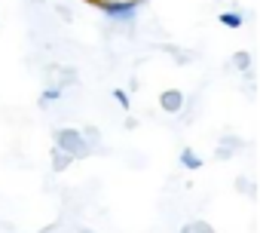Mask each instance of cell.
<instances>
[{"label":"cell","instance_id":"obj_1","mask_svg":"<svg viewBox=\"0 0 260 233\" xmlns=\"http://www.w3.org/2000/svg\"><path fill=\"white\" fill-rule=\"evenodd\" d=\"M55 151H61V154H68L74 163L77 160H86V157H92V148L83 141V135H80V129H74V126H64V129H55Z\"/></svg>","mask_w":260,"mask_h":233},{"label":"cell","instance_id":"obj_2","mask_svg":"<svg viewBox=\"0 0 260 233\" xmlns=\"http://www.w3.org/2000/svg\"><path fill=\"white\" fill-rule=\"evenodd\" d=\"M101 13L110 19V22H125V25H132L135 16H138V7H141V0H101Z\"/></svg>","mask_w":260,"mask_h":233},{"label":"cell","instance_id":"obj_3","mask_svg":"<svg viewBox=\"0 0 260 233\" xmlns=\"http://www.w3.org/2000/svg\"><path fill=\"white\" fill-rule=\"evenodd\" d=\"M159 107H162L166 113H181V110H184V92H181V89H166V92L159 95Z\"/></svg>","mask_w":260,"mask_h":233},{"label":"cell","instance_id":"obj_4","mask_svg":"<svg viewBox=\"0 0 260 233\" xmlns=\"http://www.w3.org/2000/svg\"><path fill=\"white\" fill-rule=\"evenodd\" d=\"M239 148H242V138H239V135H223V141H220V148L214 151V157H217V160H230Z\"/></svg>","mask_w":260,"mask_h":233},{"label":"cell","instance_id":"obj_5","mask_svg":"<svg viewBox=\"0 0 260 233\" xmlns=\"http://www.w3.org/2000/svg\"><path fill=\"white\" fill-rule=\"evenodd\" d=\"M181 166H184V169H202V157H199L196 151L184 148V151H181Z\"/></svg>","mask_w":260,"mask_h":233},{"label":"cell","instance_id":"obj_6","mask_svg":"<svg viewBox=\"0 0 260 233\" xmlns=\"http://www.w3.org/2000/svg\"><path fill=\"white\" fill-rule=\"evenodd\" d=\"M80 135H83V141H86L89 148H98V141H101V129H98V126H83Z\"/></svg>","mask_w":260,"mask_h":233},{"label":"cell","instance_id":"obj_7","mask_svg":"<svg viewBox=\"0 0 260 233\" xmlns=\"http://www.w3.org/2000/svg\"><path fill=\"white\" fill-rule=\"evenodd\" d=\"M242 13H236V10H230V13H220V25L223 28H242Z\"/></svg>","mask_w":260,"mask_h":233},{"label":"cell","instance_id":"obj_8","mask_svg":"<svg viewBox=\"0 0 260 233\" xmlns=\"http://www.w3.org/2000/svg\"><path fill=\"white\" fill-rule=\"evenodd\" d=\"M68 166H74V160H71L68 154H61V151L52 148V169H55V172H64Z\"/></svg>","mask_w":260,"mask_h":233},{"label":"cell","instance_id":"obj_9","mask_svg":"<svg viewBox=\"0 0 260 233\" xmlns=\"http://www.w3.org/2000/svg\"><path fill=\"white\" fill-rule=\"evenodd\" d=\"M181 233H214V230H211L208 221H190V224L181 227Z\"/></svg>","mask_w":260,"mask_h":233},{"label":"cell","instance_id":"obj_10","mask_svg":"<svg viewBox=\"0 0 260 233\" xmlns=\"http://www.w3.org/2000/svg\"><path fill=\"white\" fill-rule=\"evenodd\" d=\"M233 65H236L239 71H248V68H251V52H236V55H233Z\"/></svg>","mask_w":260,"mask_h":233},{"label":"cell","instance_id":"obj_11","mask_svg":"<svg viewBox=\"0 0 260 233\" xmlns=\"http://www.w3.org/2000/svg\"><path fill=\"white\" fill-rule=\"evenodd\" d=\"M113 101H116L122 110H128V104H132V101H128V95H125L122 89H113Z\"/></svg>","mask_w":260,"mask_h":233},{"label":"cell","instance_id":"obj_12","mask_svg":"<svg viewBox=\"0 0 260 233\" xmlns=\"http://www.w3.org/2000/svg\"><path fill=\"white\" fill-rule=\"evenodd\" d=\"M55 13H58V16H61V19H68V22H71V10H68V7H64V4H58V7H55Z\"/></svg>","mask_w":260,"mask_h":233},{"label":"cell","instance_id":"obj_13","mask_svg":"<svg viewBox=\"0 0 260 233\" xmlns=\"http://www.w3.org/2000/svg\"><path fill=\"white\" fill-rule=\"evenodd\" d=\"M31 4H43V0H31Z\"/></svg>","mask_w":260,"mask_h":233}]
</instances>
